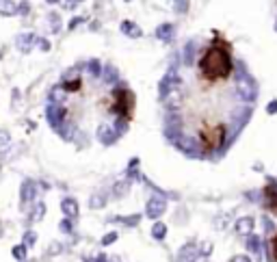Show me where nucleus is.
<instances>
[{
	"label": "nucleus",
	"mask_w": 277,
	"mask_h": 262,
	"mask_svg": "<svg viewBox=\"0 0 277 262\" xmlns=\"http://www.w3.org/2000/svg\"><path fill=\"white\" fill-rule=\"evenodd\" d=\"M234 78L232 48L226 39L216 37L204 46L197 58V80L210 84H230Z\"/></svg>",
	"instance_id": "obj_1"
},
{
	"label": "nucleus",
	"mask_w": 277,
	"mask_h": 262,
	"mask_svg": "<svg viewBox=\"0 0 277 262\" xmlns=\"http://www.w3.org/2000/svg\"><path fill=\"white\" fill-rule=\"evenodd\" d=\"M164 210H167V204H164L162 198H152V200H148V208H145V214H148L150 219H158Z\"/></svg>",
	"instance_id": "obj_2"
},
{
	"label": "nucleus",
	"mask_w": 277,
	"mask_h": 262,
	"mask_svg": "<svg viewBox=\"0 0 277 262\" xmlns=\"http://www.w3.org/2000/svg\"><path fill=\"white\" fill-rule=\"evenodd\" d=\"M236 89H238V94L242 96V100H247V102H252L254 98H256L254 82L249 80L247 76H240V78H238V82H236Z\"/></svg>",
	"instance_id": "obj_3"
},
{
	"label": "nucleus",
	"mask_w": 277,
	"mask_h": 262,
	"mask_svg": "<svg viewBox=\"0 0 277 262\" xmlns=\"http://www.w3.org/2000/svg\"><path fill=\"white\" fill-rule=\"evenodd\" d=\"M254 228H256L254 217H240L238 221H236L234 230H236V234H242V236H247V234L254 232Z\"/></svg>",
	"instance_id": "obj_4"
},
{
	"label": "nucleus",
	"mask_w": 277,
	"mask_h": 262,
	"mask_svg": "<svg viewBox=\"0 0 277 262\" xmlns=\"http://www.w3.org/2000/svg\"><path fill=\"white\" fill-rule=\"evenodd\" d=\"M264 195H266V208L273 214H277V184L275 182H271V184L264 188Z\"/></svg>",
	"instance_id": "obj_5"
},
{
	"label": "nucleus",
	"mask_w": 277,
	"mask_h": 262,
	"mask_svg": "<svg viewBox=\"0 0 277 262\" xmlns=\"http://www.w3.org/2000/svg\"><path fill=\"white\" fill-rule=\"evenodd\" d=\"M195 256H197V245L195 243H188V245H184L182 250H180V260L178 262H193L195 260Z\"/></svg>",
	"instance_id": "obj_6"
},
{
	"label": "nucleus",
	"mask_w": 277,
	"mask_h": 262,
	"mask_svg": "<svg viewBox=\"0 0 277 262\" xmlns=\"http://www.w3.org/2000/svg\"><path fill=\"white\" fill-rule=\"evenodd\" d=\"M32 198H35V184H32L30 180H26L22 184V191H20V200H22L24 204H28V202H32Z\"/></svg>",
	"instance_id": "obj_7"
},
{
	"label": "nucleus",
	"mask_w": 277,
	"mask_h": 262,
	"mask_svg": "<svg viewBox=\"0 0 277 262\" xmlns=\"http://www.w3.org/2000/svg\"><path fill=\"white\" fill-rule=\"evenodd\" d=\"M61 210L65 212V217H78V204L72 198H68V200H63V204H61Z\"/></svg>",
	"instance_id": "obj_8"
},
{
	"label": "nucleus",
	"mask_w": 277,
	"mask_h": 262,
	"mask_svg": "<svg viewBox=\"0 0 277 262\" xmlns=\"http://www.w3.org/2000/svg\"><path fill=\"white\" fill-rule=\"evenodd\" d=\"M245 245H247V250H249V252L258 254V250H260V238H258V236H256V234L252 232V234H247V240H245Z\"/></svg>",
	"instance_id": "obj_9"
},
{
	"label": "nucleus",
	"mask_w": 277,
	"mask_h": 262,
	"mask_svg": "<svg viewBox=\"0 0 277 262\" xmlns=\"http://www.w3.org/2000/svg\"><path fill=\"white\" fill-rule=\"evenodd\" d=\"M104 204H106V195H104V193L91 195V200H89V206L91 208H104Z\"/></svg>",
	"instance_id": "obj_10"
},
{
	"label": "nucleus",
	"mask_w": 277,
	"mask_h": 262,
	"mask_svg": "<svg viewBox=\"0 0 277 262\" xmlns=\"http://www.w3.org/2000/svg\"><path fill=\"white\" fill-rule=\"evenodd\" d=\"M44 214H46V204H44V202H39V204H35V208H32L30 219H32V221H42Z\"/></svg>",
	"instance_id": "obj_11"
},
{
	"label": "nucleus",
	"mask_w": 277,
	"mask_h": 262,
	"mask_svg": "<svg viewBox=\"0 0 277 262\" xmlns=\"http://www.w3.org/2000/svg\"><path fill=\"white\" fill-rule=\"evenodd\" d=\"M152 236L158 238V240L164 238V236H167V226H164V224H154V228H152Z\"/></svg>",
	"instance_id": "obj_12"
},
{
	"label": "nucleus",
	"mask_w": 277,
	"mask_h": 262,
	"mask_svg": "<svg viewBox=\"0 0 277 262\" xmlns=\"http://www.w3.org/2000/svg\"><path fill=\"white\" fill-rule=\"evenodd\" d=\"M122 30L126 32V35H130V37H141V30H138L134 24H128V22L122 24Z\"/></svg>",
	"instance_id": "obj_13"
},
{
	"label": "nucleus",
	"mask_w": 277,
	"mask_h": 262,
	"mask_svg": "<svg viewBox=\"0 0 277 262\" xmlns=\"http://www.w3.org/2000/svg\"><path fill=\"white\" fill-rule=\"evenodd\" d=\"M128 182H120V184L115 186V193H113V198H124V195L128 193Z\"/></svg>",
	"instance_id": "obj_14"
},
{
	"label": "nucleus",
	"mask_w": 277,
	"mask_h": 262,
	"mask_svg": "<svg viewBox=\"0 0 277 262\" xmlns=\"http://www.w3.org/2000/svg\"><path fill=\"white\" fill-rule=\"evenodd\" d=\"M13 258L24 260L26 258V245H16V247H13Z\"/></svg>",
	"instance_id": "obj_15"
},
{
	"label": "nucleus",
	"mask_w": 277,
	"mask_h": 262,
	"mask_svg": "<svg viewBox=\"0 0 277 262\" xmlns=\"http://www.w3.org/2000/svg\"><path fill=\"white\" fill-rule=\"evenodd\" d=\"M117 221H124V226H136L141 217L138 214H132V217H117Z\"/></svg>",
	"instance_id": "obj_16"
},
{
	"label": "nucleus",
	"mask_w": 277,
	"mask_h": 262,
	"mask_svg": "<svg viewBox=\"0 0 277 262\" xmlns=\"http://www.w3.org/2000/svg\"><path fill=\"white\" fill-rule=\"evenodd\" d=\"M6 2H9V4H2V6H0V11H2L4 16H6V13H16V11H18V4L13 2V0H6Z\"/></svg>",
	"instance_id": "obj_17"
},
{
	"label": "nucleus",
	"mask_w": 277,
	"mask_h": 262,
	"mask_svg": "<svg viewBox=\"0 0 277 262\" xmlns=\"http://www.w3.org/2000/svg\"><path fill=\"white\" fill-rule=\"evenodd\" d=\"M228 219H230V214H221V217L216 219V228H219V230H226V228H228Z\"/></svg>",
	"instance_id": "obj_18"
},
{
	"label": "nucleus",
	"mask_w": 277,
	"mask_h": 262,
	"mask_svg": "<svg viewBox=\"0 0 277 262\" xmlns=\"http://www.w3.org/2000/svg\"><path fill=\"white\" fill-rule=\"evenodd\" d=\"M24 240H26V245H28V247H32V245L37 243V234H35V232H28V234H24Z\"/></svg>",
	"instance_id": "obj_19"
},
{
	"label": "nucleus",
	"mask_w": 277,
	"mask_h": 262,
	"mask_svg": "<svg viewBox=\"0 0 277 262\" xmlns=\"http://www.w3.org/2000/svg\"><path fill=\"white\" fill-rule=\"evenodd\" d=\"M115 240H117V234H115V232H110V234H106V236L102 238V245H113Z\"/></svg>",
	"instance_id": "obj_20"
},
{
	"label": "nucleus",
	"mask_w": 277,
	"mask_h": 262,
	"mask_svg": "<svg viewBox=\"0 0 277 262\" xmlns=\"http://www.w3.org/2000/svg\"><path fill=\"white\" fill-rule=\"evenodd\" d=\"M58 228H61L63 232H72V221H70V217H65V219L61 221V226H58Z\"/></svg>",
	"instance_id": "obj_21"
},
{
	"label": "nucleus",
	"mask_w": 277,
	"mask_h": 262,
	"mask_svg": "<svg viewBox=\"0 0 277 262\" xmlns=\"http://www.w3.org/2000/svg\"><path fill=\"white\" fill-rule=\"evenodd\" d=\"M210 252H212V243H210V240H206V243L202 245V254H204V256H208Z\"/></svg>",
	"instance_id": "obj_22"
},
{
	"label": "nucleus",
	"mask_w": 277,
	"mask_h": 262,
	"mask_svg": "<svg viewBox=\"0 0 277 262\" xmlns=\"http://www.w3.org/2000/svg\"><path fill=\"white\" fill-rule=\"evenodd\" d=\"M6 143H9V136H6L4 132H0V150H2V148L6 146Z\"/></svg>",
	"instance_id": "obj_23"
},
{
	"label": "nucleus",
	"mask_w": 277,
	"mask_h": 262,
	"mask_svg": "<svg viewBox=\"0 0 277 262\" xmlns=\"http://www.w3.org/2000/svg\"><path fill=\"white\" fill-rule=\"evenodd\" d=\"M230 262H252V258H247V256H234Z\"/></svg>",
	"instance_id": "obj_24"
},
{
	"label": "nucleus",
	"mask_w": 277,
	"mask_h": 262,
	"mask_svg": "<svg viewBox=\"0 0 277 262\" xmlns=\"http://www.w3.org/2000/svg\"><path fill=\"white\" fill-rule=\"evenodd\" d=\"M206 258H208V256H204V254H197L193 262H206Z\"/></svg>",
	"instance_id": "obj_25"
},
{
	"label": "nucleus",
	"mask_w": 277,
	"mask_h": 262,
	"mask_svg": "<svg viewBox=\"0 0 277 262\" xmlns=\"http://www.w3.org/2000/svg\"><path fill=\"white\" fill-rule=\"evenodd\" d=\"M58 252H61V245H52L50 247V254H58Z\"/></svg>",
	"instance_id": "obj_26"
},
{
	"label": "nucleus",
	"mask_w": 277,
	"mask_h": 262,
	"mask_svg": "<svg viewBox=\"0 0 277 262\" xmlns=\"http://www.w3.org/2000/svg\"><path fill=\"white\" fill-rule=\"evenodd\" d=\"M268 113H277V102H273L271 106H268Z\"/></svg>",
	"instance_id": "obj_27"
},
{
	"label": "nucleus",
	"mask_w": 277,
	"mask_h": 262,
	"mask_svg": "<svg viewBox=\"0 0 277 262\" xmlns=\"http://www.w3.org/2000/svg\"><path fill=\"white\" fill-rule=\"evenodd\" d=\"M108 262H120V258H117V256H113V258H108Z\"/></svg>",
	"instance_id": "obj_28"
}]
</instances>
